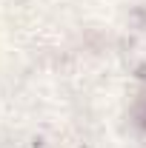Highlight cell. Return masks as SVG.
Segmentation results:
<instances>
[{"mask_svg": "<svg viewBox=\"0 0 146 148\" xmlns=\"http://www.w3.org/2000/svg\"><path fill=\"white\" fill-rule=\"evenodd\" d=\"M135 117H138V123H140V125L146 128V97L140 100V103H138V108H135Z\"/></svg>", "mask_w": 146, "mask_h": 148, "instance_id": "6da1fadb", "label": "cell"}]
</instances>
